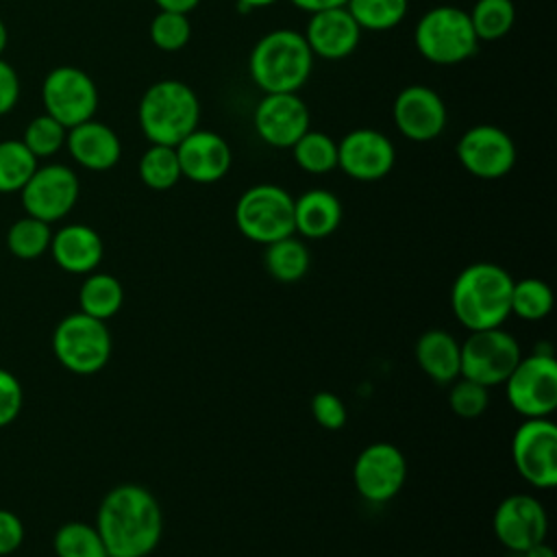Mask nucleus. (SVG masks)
<instances>
[{
	"instance_id": "f257e3e1",
	"label": "nucleus",
	"mask_w": 557,
	"mask_h": 557,
	"mask_svg": "<svg viewBox=\"0 0 557 557\" xmlns=\"http://www.w3.org/2000/svg\"><path fill=\"white\" fill-rule=\"evenodd\" d=\"M96 529L109 557H146L161 540L163 513L152 492L124 483L100 500Z\"/></svg>"
},
{
	"instance_id": "f03ea898",
	"label": "nucleus",
	"mask_w": 557,
	"mask_h": 557,
	"mask_svg": "<svg viewBox=\"0 0 557 557\" xmlns=\"http://www.w3.org/2000/svg\"><path fill=\"white\" fill-rule=\"evenodd\" d=\"M509 272L496 263L479 261L463 268L450 289V307L455 318L470 331L496 329L509 318L511 307Z\"/></svg>"
},
{
	"instance_id": "7ed1b4c3",
	"label": "nucleus",
	"mask_w": 557,
	"mask_h": 557,
	"mask_svg": "<svg viewBox=\"0 0 557 557\" xmlns=\"http://www.w3.org/2000/svg\"><path fill=\"white\" fill-rule=\"evenodd\" d=\"M313 54L305 35L294 28L265 33L250 50L248 72L263 94H289L309 81Z\"/></svg>"
},
{
	"instance_id": "20e7f679",
	"label": "nucleus",
	"mask_w": 557,
	"mask_h": 557,
	"mask_svg": "<svg viewBox=\"0 0 557 557\" xmlns=\"http://www.w3.org/2000/svg\"><path fill=\"white\" fill-rule=\"evenodd\" d=\"M137 120L150 144L176 146L198 128L200 102L196 91L176 78L152 83L139 100Z\"/></svg>"
},
{
	"instance_id": "39448f33",
	"label": "nucleus",
	"mask_w": 557,
	"mask_h": 557,
	"mask_svg": "<svg viewBox=\"0 0 557 557\" xmlns=\"http://www.w3.org/2000/svg\"><path fill=\"white\" fill-rule=\"evenodd\" d=\"M413 41L418 52L435 65H455L476 52L479 39L468 11L450 4L433 7L420 15Z\"/></svg>"
},
{
	"instance_id": "423d86ee",
	"label": "nucleus",
	"mask_w": 557,
	"mask_h": 557,
	"mask_svg": "<svg viewBox=\"0 0 557 557\" xmlns=\"http://www.w3.org/2000/svg\"><path fill=\"white\" fill-rule=\"evenodd\" d=\"M233 218L237 231L246 239L263 246L296 233L294 196L274 183H259L248 187L237 198Z\"/></svg>"
},
{
	"instance_id": "0eeeda50",
	"label": "nucleus",
	"mask_w": 557,
	"mask_h": 557,
	"mask_svg": "<svg viewBox=\"0 0 557 557\" xmlns=\"http://www.w3.org/2000/svg\"><path fill=\"white\" fill-rule=\"evenodd\" d=\"M111 333L104 320L83 311L65 315L52 333V352L57 361L74 374H96L111 357Z\"/></svg>"
},
{
	"instance_id": "6e6552de",
	"label": "nucleus",
	"mask_w": 557,
	"mask_h": 557,
	"mask_svg": "<svg viewBox=\"0 0 557 557\" xmlns=\"http://www.w3.org/2000/svg\"><path fill=\"white\" fill-rule=\"evenodd\" d=\"M507 400L524 418H548L557 407V361L550 352L520 357L505 379Z\"/></svg>"
},
{
	"instance_id": "1a4fd4ad",
	"label": "nucleus",
	"mask_w": 557,
	"mask_h": 557,
	"mask_svg": "<svg viewBox=\"0 0 557 557\" xmlns=\"http://www.w3.org/2000/svg\"><path fill=\"white\" fill-rule=\"evenodd\" d=\"M44 113L52 115L65 128L94 117L98 109V87L94 78L76 65L52 67L41 83Z\"/></svg>"
},
{
	"instance_id": "9d476101",
	"label": "nucleus",
	"mask_w": 557,
	"mask_h": 557,
	"mask_svg": "<svg viewBox=\"0 0 557 557\" xmlns=\"http://www.w3.org/2000/svg\"><path fill=\"white\" fill-rule=\"evenodd\" d=\"M520 357V344L500 326L470 331V337L461 344L459 376L476 381L485 387L500 385L511 374Z\"/></svg>"
},
{
	"instance_id": "9b49d317",
	"label": "nucleus",
	"mask_w": 557,
	"mask_h": 557,
	"mask_svg": "<svg viewBox=\"0 0 557 557\" xmlns=\"http://www.w3.org/2000/svg\"><path fill=\"white\" fill-rule=\"evenodd\" d=\"M518 474L537 490L557 485V426L548 418H527L511 437Z\"/></svg>"
},
{
	"instance_id": "f8f14e48",
	"label": "nucleus",
	"mask_w": 557,
	"mask_h": 557,
	"mask_svg": "<svg viewBox=\"0 0 557 557\" xmlns=\"http://www.w3.org/2000/svg\"><path fill=\"white\" fill-rule=\"evenodd\" d=\"M81 194L78 176L63 163L37 165L28 183L20 189L22 207L26 215L44 220L48 224L65 218Z\"/></svg>"
},
{
	"instance_id": "ddd939ff",
	"label": "nucleus",
	"mask_w": 557,
	"mask_h": 557,
	"mask_svg": "<svg viewBox=\"0 0 557 557\" xmlns=\"http://www.w3.org/2000/svg\"><path fill=\"white\" fill-rule=\"evenodd\" d=\"M461 168L483 181H496L511 172L516 144L507 131L494 124H474L457 141Z\"/></svg>"
},
{
	"instance_id": "4468645a",
	"label": "nucleus",
	"mask_w": 557,
	"mask_h": 557,
	"mask_svg": "<svg viewBox=\"0 0 557 557\" xmlns=\"http://www.w3.org/2000/svg\"><path fill=\"white\" fill-rule=\"evenodd\" d=\"M407 479V461L398 446L374 442L366 446L352 466V481L361 498L370 503L392 500Z\"/></svg>"
},
{
	"instance_id": "2eb2a0df",
	"label": "nucleus",
	"mask_w": 557,
	"mask_h": 557,
	"mask_svg": "<svg viewBox=\"0 0 557 557\" xmlns=\"http://www.w3.org/2000/svg\"><path fill=\"white\" fill-rule=\"evenodd\" d=\"M392 120L398 133L409 141H433L446 128L448 111L442 96L429 85L403 87L392 104Z\"/></svg>"
},
{
	"instance_id": "dca6fc26",
	"label": "nucleus",
	"mask_w": 557,
	"mask_h": 557,
	"mask_svg": "<svg viewBox=\"0 0 557 557\" xmlns=\"http://www.w3.org/2000/svg\"><path fill=\"white\" fill-rule=\"evenodd\" d=\"M396 163V148L376 128H355L337 141V168L361 183L385 178Z\"/></svg>"
},
{
	"instance_id": "f3484780",
	"label": "nucleus",
	"mask_w": 557,
	"mask_h": 557,
	"mask_svg": "<svg viewBox=\"0 0 557 557\" xmlns=\"http://www.w3.org/2000/svg\"><path fill=\"white\" fill-rule=\"evenodd\" d=\"M311 113L296 94H263L252 113V124L261 141L272 148H292L309 131Z\"/></svg>"
},
{
	"instance_id": "a211bd4d",
	"label": "nucleus",
	"mask_w": 557,
	"mask_h": 557,
	"mask_svg": "<svg viewBox=\"0 0 557 557\" xmlns=\"http://www.w3.org/2000/svg\"><path fill=\"white\" fill-rule=\"evenodd\" d=\"M492 524L498 542L522 555L533 544L546 540L548 516L537 498L529 494H511L498 503Z\"/></svg>"
},
{
	"instance_id": "6ab92c4d",
	"label": "nucleus",
	"mask_w": 557,
	"mask_h": 557,
	"mask_svg": "<svg viewBox=\"0 0 557 557\" xmlns=\"http://www.w3.org/2000/svg\"><path fill=\"white\" fill-rule=\"evenodd\" d=\"M181 176L191 183L209 185L222 181L233 163V152L228 141L213 131H191L176 146Z\"/></svg>"
},
{
	"instance_id": "aec40b11",
	"label": "nucleus",
	"mask_w": 557,
	"mask_h": 557,
	"mask_svg": "<svg viewBox=\"0 0 557 557\" xmlns=\"http://www.w3.org/2000/svg\"><path fill=\"white\" fill-rule=\"evenodd\" d=\"M302 35L313 57L339 61L357 50L361 28L346 7H335L311 13Z\"/></svg>"
},
{
	"instance_id": "412c9836",
	"label": "nucleus",
	"mask_w": 557,
	"mask_h": 557,
	"mask_svg": "<svg viewBox=\"0 0 557 557\" xmlns=\"http://www.w3.org/2000/svg\"><path fill=\"white\" fill-rule=\"evenodd\" d=\"M65 148L81 168L91 172L111 170L122 157V141L117 133L94 117L67 128Z\"/></svg>"
},
{
	"instance_id": "4be33fe9",
	"label": "nucleus",
	"mask_w": 557,
	"mask_h": 557,
	"mask_svg": "<svg viewBox=\"0 0 557 557\" xmlns=\"http://www.w3.org/2000/svg\"><path fill=\"white\" fill-rule=\"evenodd\" d=\"M48 250L63 272L89 274L100 265L104 244L91 226L65 224L57 233H52Z\"/></svg>"
},
{
	"instance_id": "5701e85b",
	"label": "nucleus",
	"mask_w": 557,
	"mask_h": 557,
	"mask_svg": "<svg viewBox=\"0 0 557 557\" xmlns=\"http://www.w3.org/2000/svg\"><path fill=\"white\" fill-rule=\"evenodd\" d=\"M342 222L339 198L322 187H313L294 198V228L307 239H324Z\"/></svg>"
},
{
	"instance_id": "b1692460",
	"label": "nucleus",
	"mask_w": 557,
	"mask_h": 557,
	"mask_svg": "<svg viewBox=\"0 0 557 557\" xmlns=\"http://www.w3.org/2000/svg\"><path fill=\"white\" fill-rule=\"evenodd\" d=\"M416 361L435 383H453L461 370V344L442 329H431L416 342Z\"/></svg>"
},
{
	"instance_id": "393cba45",
	"label": "nucleus",
	"mask_w": 557,
	"mask_h": 557,
	"mask_svg": "<svg viewBox=\"0 0 557 557\" xmlns=\"http://www.w3.org/2000/svg\"><path fill=\"white\" fill-rule=\"evenodd\" d=\"M124 302V287L122 283L107 272H89L78 289V307L83 313L98 318V320H109L113 318Z\"/></svg>"
},
{
	"instance_id": "a878e982",
	"label": "nucleus",
	"mask_w": 557,
	"mask_h": 557,
	"mask_svg": "<svg viewBox=\"0 0 557 557\" xmlns=\"http://www.w3.org/2000/svg\"><path fill=\"white\" fill-rule=\"evenodd\" d=\"M263 263L272 278L281 283H296L309 272L311 257L307 246L294 235H289L265 246Z\"/></svg>"
},
{
	"instance_id": "bb28decb",
	"label": "nucleus",
	"mask_w": 557,
	"mask_h": 557,
	"mask_svg": "<svg viewBox=\"0 0 557 557\" xmlns=\"http://www.w3.org/2000/svg\"><path fill=\"white\" fill-rule=\"evenodd\" d=\"M137 172L141 183L154 191L172 189L183 178L174 146L163 144H150L146 148V152L139 157Z\"/></svg>"
},
{
	"instance_id": "cd10ccee",
	"label": "nucleus",
	"mask_w": 557,
	"mask_h": 557,
	"mask_svg": "<svg viewBox=\"0 0 557 557\" xmlns=\"http://www.w3.org/2000/svg\"><path fill=\"white\" fill-rule=\"evenodd\" d=\"M39 159L24 146L22 139L0 141V194H20L37 170Z\"/></svg>"
},
{
	"instance_id": "c85d7f7f",
	"label": "nucleus",
	"mask_w": 557,
	"mask_h": 557,
	"mask_svg": "<svg viewBox=\"0 0 557 557\" xmlns=\"http://www.w3.org/2000/svg\"><path fill=\"white\" fill-rule=\"evenodd\" d=\"M292 157L307 174H326L337 168V141L322 131H307L294 146Z\"/></svg>"
},
{
	"instance_id": "c756f323",
	"label": "nucleus",
	"mask_w": 557,
	"mask_h": 557,
	"mask_svg": "<svg viewBox=\"0 0 557 557\" xmlns=\"http://www.w3.org/2000/svg\"><path fill=\"white\" fill-rule=\"evenodd\" d=\"M50 239H52L50 224L33 218V215H24V218L15 220L7 231L9 252L24 261L39 259L44 252H48Z\"/></svg>"
},
{
	"instance_id": "7c9ffc66",
	"label": "nucleus",
	"mask_w": 557,
	"mask_h": 557,
	"mask_svg": "<svg viewBox=\"0 0 557 557\" xmlns=\"http://www.w3.org/2000/svg\"><path fill=\"white\" fill-rule=\"evenodd\" d=\"M468 15L479 41H498L511 30L516 7L511 0H476Z\"/></svg>"
},
{
	"instance_id": "2f4dec72",
	"label": "nucleus",
	"mask_w": 557,
	"mask_h": 557,
	"mask_svg": "<svg viewBox=\"0 0 557 557\" xmlns=\"http://www.w3.org/2000/svg\"><path fill=\"white\" fill-rule=\"evenodd\" d=\"M57 557H109L96 527L87 522H65L52 537Z\"/></svg>"
},
{
	"instance_id": "473e14b6",
	"label": "nucleus",
	"mask_w": 557,
	"mask_h": 557,
	"mask_svg": "<svg viewBox=\"0 0 557 557\" xmlns=\"http://www.w3.org/2000/svg\"><path fill=\"white\" fill-rule=\"evenodd\" d=\"M348 13L361 30H389L398 26L409 9V0H348Z\"/></svg>"
},
{
	"instance_id": "72a5a7b5",
	"label": "nucleus",
	"mask_w": 557,
	"mask_h": 557,
	"mask_svg": "<svg viewBox=\"0 0 557 557\" xmlns=\"http://www.w3.org/2000/svg\"><path fill=\"white\" fill-rule=\"evenodd\" d=\"M509 307H511V313H516L522 320H529V322L542 320L553 309V289L548 287V283L540 278L513 281Z\"/></svg>"
},
{
	"instance_id": "f704fd0d",
	"label": "nucleus",
	"mask_w": 557,
	"mask_h": 557,
	"mask_svg": "<svg viewBox=\"0 0 557 557\" xmlns=\"http://www.w3.org/2000/svg\"><path fill=\"white\" fill-rule=\"evenodd\" d=\"M65 137H67V128L61 122H57L52 115L41 113L26 124L22 141L37 159H48L65 146Z\"/></svg>"
},
{
	"instance_id": "c9c22d12",
	"label": "nucleus",
	"mask_w": 557,
	"mask_h": 557,
	"mask_svg": "<svg viewBox=\"0 0 557 557\" xmlns=\"http://www.w3.org/2000/svg\"><path fill=\"white\" fill-rule=\"evenodd\" d=\"M150 41L163 52H176L187 46L191 37V22L187 13L159 11L148 28Z\"/></svg>"
},
{
	"instance_id": "e433bc0d",
	"label": "nucleus",
	"mask_w": 557,
	"mask_h": 557,
	"mask_svg": "<svg viewBox=\"0 0 557 557\" xmlns=\"http://www.w3.org/2000/svg\"><path fill=\"white\" fill-rule=\"evenodd\" d=\"M448 405L459 418H479L490 405V387L457 376L448 392Z\"/></svg>"
},
{
	"instance_id": "4c0bfd02",
	"label": "nucleus",
	"mask_w": 557,
	"mask_h": 557,
	"mask_svg": "<svg viewBox=\"0 0 557 557\" xmlns=\"http://www.w3.org/2000/svg\"><path fill=\"white\" fill-rule=\"evenodd\" d=\"M309 407H311V416L315 418V422L326 431H339L348 420L344 400L333 392H326V389L318 392L311 398Z\"/></svg>"
},
{
	"instance_id": "58836bf2",
	"label": "nucleus",
	"mask_w": 557,
	"mask_h": 557,
	"mask_svg": "<svg viewBox=\"0 0 557 557\" xmlns=\"http://www.w3.org/2000/svg\"><path fill=\"white\" fill-rule=\"evenodd\" d=\"M24 392L20 379L11 372L0 368V429L9 426L22 411Z\"/></svg>"
},
{
	"instance_id": "ea45409f",
	"label": "nucleus",
	"mask_w": 557,
	"mask_h": 557,
	"mask_svg": "<svg viewBox=\"0 0 557 557\" xmlns=\"http://www.w3.org/2000/svg\"><path fill=\"white\" fill-rule=\"evenodd\" d=\"M26 529L17 513L0 509V557L15 553L24 542Z\"/></svg>"
},
{
	"instance_id": "a19ab883",
	"label": "nucleus",
	"mask_w": 557,
	"mask_h": 557,
	"mask_svg": "<svg viewBox=\"0 0 557 557\" xmlns=\"http://www.w3.org/2000/svg\"><path fill=\"white\" fill-rule=\"evenodd\" d=\"M20 100V76L15 67L0 57V117L11 113Z\"/></svg>"
},
{
	"instance_id": "79ce46f5",
	"label": "nucleus",
	"mask_w": 557,
	"mask_h": 557,
	"mask_svg": "<svg viewBox=\"0 0 557 557\" xmlns=\"http://www.w3.org/2000/svg\"><path fill=\"white\" fill-rule=\"evenodd\" d=\"M294 7H298L300 11L307 13H315V11H324V9H335V7H346L348 0H289Z\"/></svg>"
},
{
	"instance_id": "37998d69",
	"label": "nucleus",
	"mask_w": 557,
	"mask_h": 557,
	"mask_svg": "<svg viewBox=\"0 0 557 557\" xmlns=\"http://www.w3.org/2000/svg\"><path fill=\"white\" fill-rule=\"evenodd\" d=\"M159 11H174V13H189L198 7L200 0H152Z\"/></svg>"
},
{
	"instance_id": "c03bdc74",
	"label": "nucleus",
	"mask_w": 557,
	"mask_h": 557,
	"mask_svg": "<svg viewBox=\"0 0 557 557\" xmlns=\"http://www.w3.org/2000/svg\"><path fill=\"white\" fill-rule=\"evenodd\" d=\"M522 555H524V557H555V550L542 540V542L533 544L531 548H527Z\"/></svg>"
},
{
	"instance_id": "a18cd8bd",
	"label": "nucleus",
	"mask_w": 557,
	"mask_h": 557,
	"mask_svg": "<svg viewBox=\"0 0 557 557\" xmlns=\"http://www.w3.org/2000/svg\"><path fill=\"white\" fill-rule=\"evenodd\" d=\"M239 11H252V9H263V7H272L278 0H235Z\"/></svg>"
},
{
	"instance_id": "49530a36",
	"label": "nucleus",
	"mask_w": 557,
	"mask_h": 557,
	"mask_svg": "<svg viewBox=\"0 0 557 557\" xmlns=\"http://www.w3.org/2000/svg\"><path fill=\"white\" fill-rule=\"evenodd\" d=\"M7 46H9V30H7V24L0 20V57L4 54Z\"/></svg>"
}]
</instances>
